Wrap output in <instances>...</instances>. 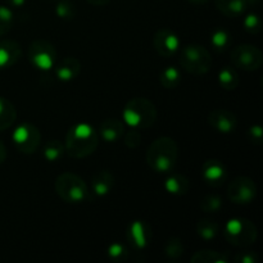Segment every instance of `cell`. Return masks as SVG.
I'll return each mask as SVG.
<instances>
[{"mask_svg":"<svg viewBox=\"0 0 263 263\" xmlns=\"http://www.w3.org/2000/svg\"><path fill=\"white\" fill-rule=\"evenodd\" d=\"M223 236L235 247H249L258 238V231L252 221L243 217H235L228 221L223 230Z\"/></svg>","mask_w":263,"mask_h":263,"instance_id":"6","label":"cell"},{"mask_svg":"<svg viewBox=\"0 0 263 263\" xmlns=\"http://www.w3.org/2000/svg\"><path fill=\"white\" fill-rule=\"evenodd\" d=\"M197 233L204 240H212L218 234V225L210 218H202L197 225Z\"/></svg>","mask_w":263,"mask_h":263,"instance_id":"25","label":"cell"},{"mask_svg":"<svg viewBox=\"0 0 263 263\" xmlns=\"http://www.w3.org/2000/svg\"><path fill=\"white\" fill-rule=\"evenodd\" d=\"M192 263H228L229 258L226 254L220 253L212 249H202L195 252L190 258Z\"/></svg>","mask_w":263,"mask_h":263,"instance_id":"22","label":"cell"},{"mask_svg":"<svg viewBox=\"0 0 263 263\" xmlns=\"http://www.w3.org/2000/svg\"><path fill=\"white\" fill-rule=\"evenodd\" d=\"M55 74L61 81L68 82L76 79L81 72V63L74 57H66L62 61L57 62Z\"/></svg>","mask_w":263,"mask_h":263,"instance_id":"16","label":"cell"},{"mask_svg":"<svg viewBox=\"0 0 263 263\" xmlns=\"http://www.w3.org/2000/svg\"><path fill=\"white\" fill-rule=\"evenodd\" d=\"M159 82L164 89H175L181 82V72L174 66L166 67L159 73Z\"/></svg>","mask_w":263,"mask_h":263,"instance_id":"23","label":"cell"},{"mask_svg":"<svg viewBox=\"0 0 263 263\" xmlns=\"http://www.w3.org/2000/svg\"><path fill=\"white\" fill-rule=\"evenodd\" d=\"M223 207L222 198L216 194H208L200 202V208L205 213H216Z\"/></svg>","mask_w":263,"mask_h":263,"instance_id":"28","label":"cell"},{"mask_svg":"<svg viewBox=\"0 0 263 263\" xmlns=\"http://www.w3.org/2000/svg\"><path fill=\"white\" fill-rule=\"evenodd\" d=\"M189 3H192V4H195V5H203V4H207L210 0H187Z\"/></svg>","mask_w":263,"mask_h":263,"instance_id":"40","label":"cell"},{"mask_svg":"<svg viewBox=\"0 0 263 263\" xmlns=\"http://www.w3.org/2000/svg\"><path fill=\"white\" fill-rule=\"evenodd\" d=\"M64 152V145L58 140H50L44 146V158L48 162H57Z\"/></svg>","mask_w":263,"mask_h":263,"instance_id":"27","label":"cell"},{"mask_svg":"<svg viewBox=\"0 0 263 263\" xmlns=\"http://www.w3.org/2000/svg\"><path fill=\"white\" fill-rule=\"evenodd\" d=\"M218 84L225 90H235L239 85V76L233 67H223L218 72Z\"/></svg>","mask_w":263,"mask_h":263,"instance_id":"24","label":"cell"},{"mask_svg":"<svg viewBox=\"0 0 263 263\" xmlns=\"http://www.w3.org/2000/svg\"><path fill=\"white\" fill-rule=\"evenodd\" d=\"M153 45L159 55L168 58V57L175 55L179 51L180 39L170 28H161L154 35Z\"/></svg>","mask_w":263,"mask_h":263,"instance_id":"11","label":"cell"},{"mask_svg":"<svg viewBox=\"0 0 263 263\" xmlns=\"http://www.w3.org/2000/svg\"><path fill=\"white\" fill-rule=\"evenodd\" d=\"M57 195L63 202L77 204V203L86 202L90 198L89 187L86 182L73 172H64L55 179L54 184Z\"/></svg>","mask_w":263,"mask_h":263,"instance_id":"4","label":"cell"},{"mask_svg":"<svg viewBox=\"0 0 263 263\" xmlns=\"http://www.w3.org/2000/svg\"><path fill=\"white\" fill-rule=\"evenodd\" d=\"M208 123L221 134H231L236 130L238 118L228 109H215L208 115Z\"/></svg>","mask_w":263,"mask_h":263,"instance_id":"13","label":"cell"},{"mask_svg":"<svg viewBox=\"0 0 263 263\" xmlns=\"http://www.w3.org/2000/svg\"><path fill=\"white\" fill-rule=\"evenodd\" d=\"M262 127L261 126L256 125V126H252L251 128L248 130V138L252 143L254 144H261L262 143Z\"/></svg>","mask_w":263,"mask_h":263,"instance_id":"36","label":"cell"},{"mask_svg":"<svg viewBox=\"0 0 263 263\" xmlns=\"http://www.w3.org/2000/svg\"><path fill=\"white\" fill-rule=\"evenodd\" d=\"M99 145V134L89 123H77L72 126L66 135L64 151L73 158H86L97 151Z\"/></svg>","mask_w":263,"mask_h":263,"instance_id":"1","label":"cell"},{"mask_svg":"<svg viewBox=\"0 0 263 263\" xmlns=\"http://www.w3.org/2000/svg\"><path fill=\"white\" fill-rule=\"evenodd\" d=\"M257 197V185L251 177H235L228 186V198L235 204H249Z\"/></svg>","mask_w":263,"mask_h":263,"instance_id":"10","label":"cell"},{"mask_svg":"<svg viewBox=\"0 0 263 263\" xmlns=\"http://www.w3.org/2000/svg\"><path fill=\"white\" fill-rule=\"evenodd\" d=\"M22 57V48L14 40H0V69L14 66Z\"/></svg>","mask_w":263,"mask_h":263,"instance_id":"15","label":"cell"},{"mask_svg":"<svg viewBox=\"0 0 263 263\" xmlns=\"http://www.w3.org/2000/svg\"><path fill=\"white\" fill-rule=\"evenodd\" d=\"M231 61L234 66L244 71H256L262 66V51L252 44H241L231 51Z\"/></svg>","mask_w":263,"mask_h":263,"instance_id":"9","label":"cell"},{"mask_svg":"<svg viewBox=\"0 0 263 263\" xmlns=\"http://www.w3.org/2000/svg\"><path fill=\"white\" fill-rule=\"evenodd\" d=\"M13 143L21 153H35L41 143L40 130L32 123H22L13 133Z\"/></svg>","mask_w":263,"mask_h":263,"instance_id":"8","label":"cell"},{"mask_svg":"<svg viewBox=\"0 0 263 263\" xmlns=\"http://www.w3.org/2000/svg\"><path fill=\"white\" fill-rule=\"evenodd\" d=\"M246 2H247V4H257L259 0H246Z\"/></svg>","mask_w":263,"mask_h":263,"instance_id":"41","label":"cell"},{"mask_svg":"<svg viewBox=\"0 0 263 263\" xmlns=\"http://www.w3.org/2000/svg\"><path fill=\"white\" fill-rule=\"evenodd\" d=\"M123 120L131 128L146 130L156 122L157 108L153 102L146 98H133L123 108Z\"/></svg>","mask_w":263,"mask_h":263,"instance_id":"3","label":"cell"},{"mask_svg":"<svg viewBox=\"0 0 263 263\" xmlns=\"http://www.w3.org/2000/svg\"><path fill=\"white\" fill-rule=\"evenodd\" d=\"M179 157L176 141L168 136L156 139L146 151V162L153 171L166 174L174 170Z\"/></svg>","mask_w":263,"mask_h":263,"instance_id":"2","label":"cell"},{"mask_svg":"<svg viewBox=\"0 0 263 263\" xmlns=\"http://www.w3.org/2000/svg\"><path fill=\"white\" fill-rule=\"evenodd\" d=\"M216 7L226 17L236 18L246 13L247 4L246 0H216Z\"/></svg>","mask_w":263,"mask_h":263,"instance_id":"19","label":"cell"},{"mask_svg":"<svg viewBox=\"0 0 263 263\" xmlns=\"http://www.w3.org/2000/svg\"><path fill=\"white\" fill-rule=\"evenodd\" d=\"M7 3L10 5V7L21 8L26 4V0H7Z\"/></svg>","mask_w":263,"mask_h":263,"instance_id":"37","label":"cell"},{"mask_svg":"<svg viewBox=\"0 0 263 263\" xmlns=\"http://www.w3.org/2000/svg\"><path fill=\"white\" fill-rule=\"evenodd\" d=\"M164 189L172 195H185L190 189V181L184 175H171L164 182Z\"/></svg>","mask_w":263,"mask_h":263,"instance_id":"21","label":"cell"},{"mask_svg":"<svg viewBox=\"0 0 263 263\" xmlns=\"http://www.w3.org/2000/svg\"><path fill=\"white\" fill-rule=\"evenodd\" d=\"M125 134V123L117 118H107L99 126V135L107 143H115Z\"/></svg>","mask_w":263,"mask_h":263,"instance_id":"17","label":"cell"},{"mask_svg":"<svg viewBox=\"0 0 263 263\" xmlns=\"http://www.w3.org/2000/svg\"><path fill=\"white\" fill-rule=\"evenodd\" d=\"M108 256H109L110 259L113 261H125L128 257V251L123 244L120 243H113L110 244L109 248H108Z\"/></svg>","mask_w":263,"mask_h":263,"instance_id":"32","label":"cell"},{"mask_svg":"<svg viewBox=\"0 0 263 263\" xmlns=\"http://www.w3.org/2000/svg\"><path fill=\"white\" fill-rule=\"evenodd\" d=\"M125 144L127 148L136 149L141 144V133L140 130H136V128H131L125 136Z\"/></svg>","mask_w":263,"mask_h":263,"instance_id":"34","label":"cell"},{"mask_svg":"<svg viewBox=\"0 0 263 263\" xmlns=\"http://www.w3.org/2000/svg\"><path fill=\"white\" fill-rule=\"evenodd\" d=\"M235 263H257L258 262V254L256 252H240L234 257Z\"/></svg>","mask_w":263,"mask_h":263,"instance_id":"35","label":"cell"},{"mask_svg":"<svg viewBox=\"0 0 263 263\" xmlns=\"http://www.w3.org/2000/svg\"><path fill=\"white\" fill-rule=\"evenodd\" d=\"M166 256L171 259H179L184 254L185 247L182 244V240L179 238H171L166 244Z\"/></svg>","mask_w":263,"mask_h":263,"instance_id":"29","label":"cell"},{"mask_svg":"<svg viewBox=\"0 0 263 263\" xmlns=\"http://www.w3.org/2000/svg\"><path fill=\"white\" fill-rule=\"evenodd\" d=\"M86 2L90 3V4H92V5H98V7H102V5L108 4L110 0H86Z\"/></svg>","mask_w":263,"mask_h":263,"instance_id":"39","label":"cell"},{"mask_svg":"<svg viewBox=\"0 0 263 263\" xmlns=\"http://www.w3.org/2000/svg\"><path fill=\"white\" fill-rule=\"evenodd\" d=\"M202 176L210 186L217 187L225 184L228 179V170L218 159H208L202 167Z\"/></svg>","mask_w":263,"mask_h":263,"instance_id":"14","label":"cell"},{"mask_svg":"<svg viewBox=\"0 0 263 263\" xmlns=\"http://www.w3.org/2000/svg\"><path fill=\"white\" fill-rule=\"evenodd\" d=\"M261 18L257 14H254V13L248 14L246 17V20H244V28H246L247 32L252 33V35H257L258 32H261Z\"/></svg>","mask_w":263,"mask_h":263,"instance_id":"33","label":"cell"},{"mask_svg":"<svg viewBox=\"0 0 263 263\" xmlns=\"http://www.w3.org/2000/svg\"><path fill=\"white\" fill-rule=\"evenodd\" d=\"M211 44L216 51H225L230 46L231 37L228 31L216 30L211 35Z\"/></svg>","mask_w":263,"mask_h":263,"instance_id":"26","label":"cell"},{"mask_svg":"<svg viewBox=\"0 0 263 263\" xmlns=\"http://www.w3.org/2000/svg\"><path fill=\"white\" fill-rule=\"evenodd\" d=\"M30 62L41 71H49L54 68L58 62V55L53 44L48 40H35L28 48Z\"/></svg>","mask_w":263,"mask_h":263,"instance_id":"7","label":"cell"},{"mask_svg":"<svg viewBox=\"0 0 263 263\" xmlns=\"http://www.w3.org/2000/svg\"><path fill=\"white\" fill-rule=\"evenodd\" d=\"M127 240L133 248L145 249L152 240V229L144 221H134L128 225Z\"/></svg>","mask_w":263,"mask_h":263,"instance_id":"12","label":"cell"},{"mask_svg":"<svg viewBox=\"0 0 263 263\" xmlns=\"http://www.w3.org/2000/svg\"><path fill=\"white\" fill-rule=\"evenodd\" d=\"M115 185V177L110 171L102 170L98 171L94 176L91 177V189L95 195L98 197H104L109 194Z\"/></svg>","mask_w":263,"mask_h":263,"instance_id":"18","label":"cell"},{"mask_svg":"<svg viewBox=\"0 0 263 263\" xmlns=\"http://www.w3.org/2000/svg\"><path fill=\"white\" fill-rule=\"evenodd\" d=\"M5 158H7V149H5L4 144L0 141V163H3L5 161Z\"/></svg>","mask_w":263,"mask_h":263,"instance_id":"38","label":"cell"},{"mask_svg":"<svg viewBox=\"0 0 263 263\" xmlns=\"http://www.w3.org/2000/svg\"><path fill=\"white\" fill-rule=\"evenodd\" d=\"M13 21H14V15L10 8L0 5V36L9 32L13 26Z\"/></svg>","mask_w":263,"mask_h":263,"instance_id":"30","label":"cell"},{"mask_svg":"<svg viewBox=\"0 0 263 263\" xmlns=\"http://www.w3.org/2000/svg\"><path fill=\"white\" fill-rule=\"evenodd\" d=\"M55 13L61 20L71 21L73 20L76 10H74L73 4L69 0H61L55 7Z\"/></svg>","mask_w":263,"mask_h":263,"instance_id":"31","label":"cell"},{"mask_svg":"<svg viewBox=\"0 0 263 263\" xmlns=\"http://www.w3.org/2000/svg\"><path fill=\"white\" fill-rule=\"evenodd\" d=\"M179 62L185 71L195 76L205 74L212 67V57L210 51L199 44H189L184 46L180 53Z\"/></svg>","mask_w":263,"mask_h":263,"instance_id":"5","label":"cell"},{"mask_svg":"<svg viewBox=\"0 0 263 263\" xmlns=\"http://www.w3.org/2000/svg\"><path fill=\"white\" fill-rule=\"evenodd\" d=\"M17 120V110L13 103L7 98L0 97V131L12 127Z\"/></svg>","mask_w":263,"mask_h":263,"instance_id":"20","label":"cell"}]
</instances>
